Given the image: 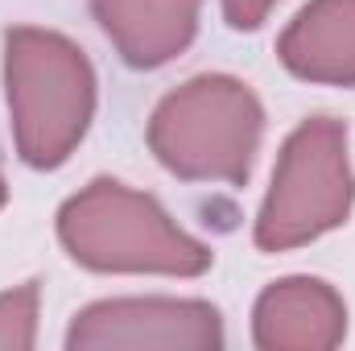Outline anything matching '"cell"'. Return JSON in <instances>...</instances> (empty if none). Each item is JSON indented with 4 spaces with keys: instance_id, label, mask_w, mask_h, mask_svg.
<instances>
[{
    "instance_id": "6da1fadb",
    "label": "cell",
    "mask_w": 355,
    "mask_h": 351,
    "mask_svg": "<svg viewBox=\"0 0 355 351\" xmlns=\"http://www.w3.org/2000/svg\"><path fill=\"white\" fill-rule=\"evenodd\" d=\"M4 87L17 149L33 170L62 166L95 112V71L62 33L17 25L4 33Z\"/></svg>"
},
{
    "instance_id": "7a4b0ae2",
    "label": "cell",
    "mask_w": 355,
    "mask_h": 351,
    "mask_svg": "<svg viewBox=\"0 0 355 351\" xmlns=\"http://www.w3.org/2000/svg\"><path fill=\"white\" fill-rule=\"evenodd\" d=\"M58 240L95 273L198 277L211 268V252L190 240L149 194L112 178H95L58 211Z\"/></svg>"
},
{
    "instance_id": "3957f363",
    "label": "cell",
    "mask_w": 355,
    "mask_h": 351,
    "mask_svg": "<svg viewBox=\"0 0 355 351\" xmlns=\"http://www.w3.org/2000/svg\"><path fill=\"white\" fill-rule=\"evenodd\" d=\"M265 132V108L232 75H198L149 120V149L186 182H244Z\"/></svg>"
},
{
    "instance_id": "277c9868",
    "label": "cell",
    "mask_w": 355,
    "mask_h": 351,
    "mask_svg": "<svg viewBox=\"0 0 355 351\" xmlns=\"http://www.w3.org/2000/svg\"><path fill=\"white\" fill-rule=\"evenodd\" d=\"M355 203L347 162V128L331 116L302 120L272 170V186L257 219V248L285 252L339 228Z\"/></svg>"
},
{
    "instance_id": "5b68a950",
    "label": "cell",
    "mask_w": 355,
    "mask_h": 351,
    "mask_svg": "<svg viewBox=\"0 0 355 351\" xmlns=\"http://www.w3.org/2000/svg\"><path fill=\"white\" fill-rule=\"evenodd\" d=\"M223 343V318L207 302L174 298H120L87 306L67 335V348H166V351H215Z\"/></svg>"
},
{
    "instance_id": "8992f818",
    "label": "cell",
    "mask_w": 355,
    "mask_h": 351,
    "mask_svg": "<svg viewBox=\"0 0 355 351\" xmlns=\"http://www.w3.org/2000/svg\"><path fill=\"white\" fill-rule=\"evenodd\" d=\"M252 335L265 351H331L347 335V306L327 281L285 277L261 293Z\"/></svg>"
},
{
    "instance_id": "52a82bcc",
    "label": "cell",
    "mask_w": 355,
    "mask_h": 351,
    "mask_svg": "<svg viewBox=\"0 0 355 351\" xmlns=\"http://www.w3.org/2000/svg\"><path fill=\"white\" fill-rule=\"evenodd\" d=\"M202 0H91L99 29L128 67H162L178 58L198 29Z\"/></svg>"
},
{
    "instance_id": "ba28073f",
    "label": "cell",
    "mask_w": 355,
    "mask_h": 351,
    "mask_svg": "<svg viewBox=\"0 0 355 351\" xmlns=\"http://www.w3.org/2000/svg\"><path fill=\"white\" fill-rule=\"evenodd\" d=\"M277 54L297 79L355 87V0H310L281 33Z\"/></svg>"
},
{
    "instance_id": "9c48e42d",
    "label": "cell",
    "mask_w": 355,
    "mask_h": 351,
    "mask_svg": "<svg viewBox=\"0 0 355 351\" xmlns=\"http://www.w3.org/2000/svg\"><path fill=\"white\" fill-rule=\"evenodd\" d=\"M37 335V281L0 293V351H29Z\"/></svg>"
},
{
    "instance_id": "30bf717a",
    "label": "cell",
    "mask_w": 355,
    "mask_h": 351,
    "mask_svg": "<svg viewBox=\"0 0 355 351\" xmlns=\"http://www.w3.org/2000/svg\"><path fill=\"white\" fill-rule=\"evenodd\" d=\"M272 4L277 0H223V17H227L232 29H257Z\"/></svg>"
},
{
    "instance_id": "8fae6325",
    "label": "cell",
    "mask_w": 355,
    "mask_h": 351,
    "mask_svg": "<svg viewBox=\"0 0 355 351\" xmlns=\"http://www.w3.org/2000/svg\"><path fill=\"white\" fill-rule=\"evenodd\" d=\"M4 198H8V186H4V174H0V207H4Z\"/></svg>"
}]
</instances>
